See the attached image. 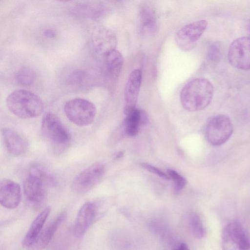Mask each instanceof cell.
<instances>
[{"label": "cell", "mask_w": 250, "mask_h": 250, "mask_svg": "<svg viewBox=\"0 0 250 250\" xmlns=\"http://www.w3.org/2000/svg\"><path fill=\"white\" fill-rule=\"evenodd\" d=\"M221 246L223 250H249L250 238L243 226L238 222L233 221L223 230Z\"/></svg>", "instance_id": "8992f818"}, {"label": "cell", "mask_w": 250, "mask_h": 250, "mask_svg": "<svg viewBox=\"0 0 250 250\" xmlns=\"http://www.w3.org/2000/svg\"><path fill=\"white\" fill-rule=\"evenodd\" d=\"M126 116L124 123L125 132L128 136L135 137L138 134L140 126L146 123V114L144 110L135 108Z\"/></svg>", "instance_id": "ffe728a7"}, {"label": "cell", "mask_w": 250, "mask_h": 250, "mask_svg": "<svg viewBox=\"0 0 250 250\" xmlns=\"http://www.w3.org/2000/svg\"><path fill=\"white\" fill-rule=\"evenodd\" d=\"M141 166L144 168L145 169H146L147 171H149L150 172H151L152 173H154L157 176H159V177L165 179H169V177H168V175L162 170H161L160 169L150 165L147 163H142L141 164Z\"/></svg>", "instance_id": "484cf974"}, {"label": "cell", "mask_w": 250, "mask_h": 250, "mask_svg": "<svg viewBox=\"0 0 250 250\" xmlns=\"http://www.w3.org/2000/svg\"><path fill=\"white\" fill-rule=\"evenodd\" d=\"M92 41L95 50L103 56L107 52L116 49L115 35L104 27H98L93 32Z\"/></svg>", "instance_id": "5bb4252c"}, {"label": "cell", "mask_w": 250, "mask_h": 250, "mask_svg": "<svg viewBox=\"0 0 250 250\" xmlns=\"http://www.w3.org/2000/svg\"><path fill=\"white\" fill-rule=\"evenodd\" d=\"M6 104L12 114L22 119L37 117L44 110L42 99L35 93L24 89L12 92L6 98Z\"/></svg>", "instance_id": "7a4b0ae2"}, {"label": "cell", "mask_w": 250, "mask_h": 250, "mask_svg": "<svg viewBox=\"0 0 250 250\" xmlns=\"http://www.w3.org/2000/svg\"><path fill=\"white\" fill-rule=\"evenodd\" d=\"M123 156V153L122 152L120 151V152H119L117 154L116 157L117 158H121Z\"/></svg>", "instance_id": "4dcf8cb0"}, {"label": "cell", "mask_w": 250, "mask_h": 250, "mask_svg": "<svg viewBox=\"0 0 250 250\" xmlns=\"http://www.w3.org/2000/svg\"><path fill=\"white\" fill-rule=\"evenodd\" d=\"M105 172L104 165L96 162L82 171L73 180L71 188L78 193H85L91 189L102 178Z\"/></svg>", "instance_id": "ba28073f"}, {"label": "cell", "mask_w": 250, "mask_h": 250, "mask_svg": "<svg viewBox=\"0 0 250 250\" xmlns=\"http://www.w3.org/2000/svg\"><path fill=\"white\" fill-rule=\"evenodd\" d=\"M87 73L83 69H76L71 72L67 77L66 82L71 85L82 83L87 77Z\"/></svg>", "instance_id": "d4e9b609"}, {"label": "cell", "mask_w": 250, "mask_h": 250, "mask_svg": "<svg viewBox=\"0 0 250 250\" xmlns=\"http://www.w3.org/2000/svg\"><path fill=\"white\" fill-rule=\"evenodd\" d=\"M44 37L49 39H53L56 37L57 35V31L52 28L46 29L43 32Z\"/></svg>", "instance_id": "83f0119b"}, {"label": "cell", "mask_w": 250, "mask_h": 250, "mask_svg": "<svg viewBox=\"0 0 250 250\" xmlns=\"http://www.w3.org/2000/svg\"><path fill=\"white\" fill-rule=\"evenodd\" d=\"M233 132V125L230 119L225 115L212 118L206 128V137L212 146H219L227 142Z\"/></svg>", "instance_id": "52a82bcc"}, {"label": "cell", "mask_w": 250, "mask_h": 250, "mask_svg": "<svg viewBox=\"0 0 250 250\" xmlns=\"http://www.w3.org/2000/svg\"><path fill=\"white\" fill-rule=\"evenodd\" d=\"M65 212H62L40 232L27 250H42L49 243L58 228L66 218Z\"/></svg>", "instance_id": "2e32d148"}, {"label": "cell", "mask_w": 250, "mask_h": 250, "mask_svg": "<svg viewBox=\"0 0 250 250\" xmlns=\"http://www.w3.org/2000/svg\"><path fill=\"white\" fill-rule=\"evenodd\" d=\"M173 250H190L186 243L182 242L177 245Z\"/></svg>", "instance_id": "f546056e"}, {"label": "cell", "mask_w": 250, "mask_h": 250, "mask_svg": "<svg viewBox=\"0 0 250 250\" xmlns=\"http://www.w3.org/2000/svg\"><path fill=\"white\" fill-rule=\"evenodd\" d=\"M220 55V51L218 45L213 44L210 46L208 50V56L212 60L218 59Z\"/></svg>", "instance_id": "4316f807"}, {"label": "cell", "mask_w": 250, "mask_h": 250, "mask_svg": "<svg viewBox=\"0 0 250 250\" xmlns=\"http://www.w3.org/2000/svg\"><path fill=\"white\" fill-rule=\"evenodd\" d=\"M54 182L51 174L42 167L37 165L32 166L23 183L25 198L32 204L41 203L45 198L47 185H50Z\"/></svg>", "instance_id": "3957f363"}, {"label": "cell", "mask_w": 250, "mask_h": 250, "mask_svg": "<svg viewBox=\"0 0 250 250\" xmlns=\"http://www.w3.org/2000/svg\"><path fill=\"white\" fill-rule=\"evenodd\" d=\"M68 120L79 126H87L94 121L96 107L90 101L82 98H75L67 101L63 107Z\"/></svg>", "instance_id": "5b68a950"}, {"label": "cell", "mask_w": 250, "mask_h": 250, "mask_svg": "<svg viewBox=\"0 0 250 250\" xmlns=\"http://www.w3.org/2000/svg\"><path fill=\"white\" fill-rule=\"evenodd\" d=\"M139 19L141 31L144 35L151 36L157 30L155 13L151 6L143 4L140 9Z\"/></svg>", "instance_id": "e0dca14e"}, {"label": "cell", "mask_w": 250, "mask_h": 250, "mask_svg": "<svg viewBox=\"0 0 250 250\" xmlns=\"http://www.w3.org/2000/svg\"><path fill=\"white\" fill-rule=\"evenodd\" d=\"M35 79V73L29 67L20 69L16 74V80L20 84L26 86L32 84Z\"/></svg>", "instance_id": "603a6c76"}, {"label": "cell", "mask_w": 250, "mask_h": 250, "mask_svg": "<svg viewBox=\"0 0 250 250\" xmlns=\"http://www.w3.org/2000/svg\"><path fill=\"white\" fill-rule=\"evenodd\" d=\"M50 211V207H46L32 222L22 242L24 248L27 249L36 239L42 231Z\"/></svg>", "instance_id": "d6986e66"}, {"label": "cell", "mask_w": 250, "mask_h": 250, "mask_svg": "<svg viewBox=\"0 0 250 250\" xmlns=\"http://www.w3.org/2000/svg\"><path fill=\"white\" fill-rule=\"evenodd\" d=\"M142 80L141 70L135 69L130 73L124 91V112L127 115L134 109L138 100Z\"/></svg>", "instance_id": "8fae6325"}, {"label": "cell", "mask_w": 250, "mask_h": 250, "mask_svg": "<svg viewBox=\"0 0 250 250\" xmlns=\"http://www.w3.org/2000/svg\"><path fill=\"white\" fill-rule=\"evenodd\" d=\"M228 59L235 68L250 69V37H240L233 41L229 49Z\"/></svg>", "instance_id": "30bf717a"}, {"label": "cell", "mask_w": 250, "mask_h": 250, "mask_svg": "<svg viewBox=\"0 0 250 250\" xmlns=\"http://www.w3.org/2000/svg\"><path fill=\"white\" fill-rule=\"evenodd\" d=\"M101 8H103V6L99 5L83 3L73 8V12L79 16L94 18L103 12Z\"/></svg>", "instance_id": "44dd1931"}, {"label": "cell", "mask_w": 250, "mask_h": 250, "mask_svg": "<svg viewBox=\"0 0 250 250\" xmlns=\"http://www.w3.org/2000/svg\"><path fill=\"white\" fill-rule=\"evenodd\" d=\"M249 32H250V25H249Z\"/></svg>", "instance_id": "1f68e13d"}, {"label": "cell", "mask_w": 250, "mask_h": 250, "mask_svg": "<svg viewBox=\"0 0 250 250\" xmlns=\"http://www.w3.org/2000/svg\"><path fill=\"white\" fill-rule=\"evenodd\" d=\"M207 26V21L202 20L182 27L175 37L177 46L184 51L191 49L206 30Z\"/></svg>", "instance_id": "9c48e42d"}, {"label": "cell", "mask_w": 250, "mask_h": 250, "mask_svg": "<svg viewBox=\"0 0 250 250\" xmlns=\"http://www.w3.org/2000/svg\"><path fill=\"white\" fill-rule=\"evenodd\" d=\"M50 250H66V249L63 244L59 242L52 246Z\"/></svg>", "instance_id": "f1b7e54d"}, {"label": "cell", "mask_w": 250, "mask_h": 250, "mask_svg": "<svg viewBox=\"0 0 250 250\" xmlns=\"http://www.w3.org/2000/svg\"><path fill=\"white\" fill-rule=\"evenodd\" d=\"M97 214V207L95 203L88 202L79 209L73 228V232L77 237H82L95 220Z\"/></svg>", "instance_id": "4fadbf2b"}, {"label": "cell", "mask_w": 250, "mask_h": 250, "mask_svg": "<svg viewBox=\"0 0 250 250\" xmlns=\"http://www.w3.org/2000/svg\"><path fill=\"white\" fill-rule=\"evenodd\" d=\"M104 62L106 75L112 80L117 79L124 63L122 54L116 49L111 50L104 56Z\"/></svg>", "instance_id": "ac0fdd59"}, {"label": "cell", "mask_w": 250, "mask_h": 250, "mask_svg": "<svg viewBox=\"0 0 250 250\" xmlns=\"http://www.w3.org/2000/svg\"><path fill=\"white\" fill-rule=\"evenodd\" d=\"M167 174L169 179H172L174 182V193L177 195L178 194L186 185V179L173 169H167Z\"/></svg>", "instance_id": "cb8c5ba5"}, {"label": "cell", "mask_w": 250, "mask_h": 250, "mask_svg": "<svg viewBox=\"0 0 250 250\" xmlns=\"http://www.w3.org/2000/svg\"><path fill=\"white\" fill-rule=\"evenodd\" d=\"M20 186L9 179L4 178L0 183V202L4 208L13 209L17 208L21 200Z\"/></svg>", "instance_id": "7c38bea8"}, {"label": "cell", "mask_w": 250, "mask_h": 250, "mask_svg": "<svg viewBox=\"0 0 250 250\" xmlns=\"http://www.w3.org/2000/svg\"><path fill=\"white\" fill-rule=\"evenodd\" d=\"M41 131L44 139L57 153L63 151L71 140L69 131L52 112L46 113L42 117Z\"/></svg>", "instance_id": "277c9868"}, {"label": "cell", "mask_w": 250, "mask_h": 250, "mask_svg": "<svg viewBox=\"0 0 250 250\" xmlns=\"http://www.w3.org/2000/svg\"><path fill=\"white\" fill-rule=\"evenodd\" d=\"M2 135L5 146L12 155L19 156L27 150V141L18 132L5 128L2 130Z\"/></svg>", "instance_id": "9a60e30c"}, {"label": "cell", "mask_w": 250, "mask_h": 250, "mask_svg": "<svg viewBox=\"0 0 250 250\" xmlns=\"http://www.w3.org/2000/svg\"><path fill=\"white\" fill-rule=\"evenodd\" d=\"M188 224L191 231L197 238H202L205 235V229L199 215L191 212L188 215Z\"/></svg>", "instance_id": "7402d4cb"}, {"label": "cell", "mask_w": 250, "mask_h": 250, "mask_svg": "<svg viewBox=\"0 0 250 250\" xmlns=\"http://www.w3.org/2000/svg\"><path fill=\"white\" fill-rule=\"evenodd\" d=\"M214 87L210 82L204 78H196L186 84L180 93L183 107L191 112L206 108L211 102Z\"/></svg>", "instance_id": "6da1fadb"}]
</instances>
